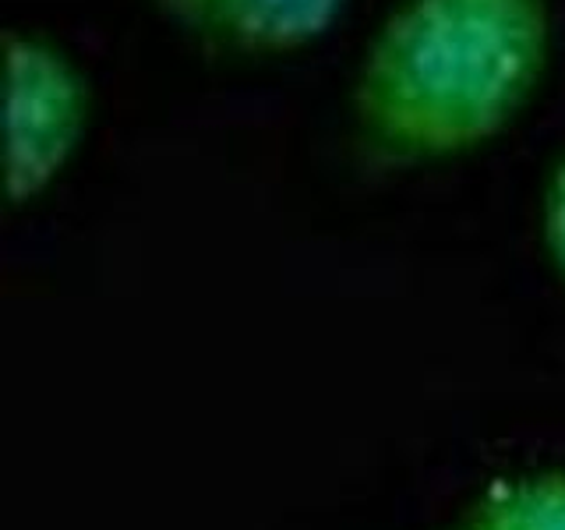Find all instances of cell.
<instances>
[{
	"label": "cell",
	"instance_id": "cell-1",
	"mask_svg": "<svg viewBox=\"0 0 565 530\" xmlns=\"http://www.w3.org/2000/svg\"><path fill=\"white\" fill-rule=\"evenodd\" d=\"M547 43L544 0H403L353 78L358 131L399 163L484 146L534 96Z\"/></svg>",
	"mask_w": 565,
	"mask_h": 530
},
{
	"label": "cell",
	"instance_id": "cell-2",
	"mask_svg": "<svg viewBox=\"0 0 565 530\" xmlns=\"http://www.w3.org/2000/svg\"><path fill=\"white\" fill-rule=\"evenodd\" d=\"M4 181L14 205H29L53 188L75 156L85 117L88 88L50 43L4 32Z\"/></svg>",
	"mask_w": 565,
	"mask_h": 530
},
{
	"label": "cell",
	"instance_id": "cell-3",
	"mask_svg": "<svg viewBox=\"0 0 565 530\" xmlns=\"http://www.w3.org/2000/svg\"><path fill=\"white\" fill-rule=\"evenodd\" d=\"M146 4L205 46L273 57L297 53L340 22L350 0H146Z\"/></svg>",
	"mask_w": 565,
	"mask_h": 530
},
{
	"label": "cell",
	"instance_id": "cell-4",
	"mask_svg": "<svg viewBox=\"0 0 565 530\" xmlns=\"http://www.w3.org/2000/svg\"><path fill=\"white\" fill-rule=\"evenodd\" d=\"M459 530H565V474H534L499 488Z\"/></svg>",
	"mask_w": 565,
	"mask_h": 530
},
{
	"label": "cell",
	"instance_id": "cell-5",
	"mask_svg": "<svg viewBox=\"0 0 565 530\" xmlns=\"http://www.w3.org/2000/svg\"><path fill=\"white\" fill-rule=\"evenodd\" d=\"M544 247L555 262V273L565 283V159L555 167L544 191Z\"/></svg>",
	"mask_w": 565,
	"mask_h": 530
}]
</instances>
